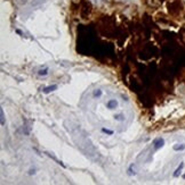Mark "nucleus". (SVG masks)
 <instances>
[{
  "instance_id": "9",
  "label": "nucleus",
  "mask_w": 185,
  "mask_h": 185,
  "mask_svg": "<svg viewBox=\"0 0 185 185\" xmlns=\"http://www.w3.org/2000/svg\"><path fill=\"white\" fill-rule=\"evenodd\" d=\"M93 96H94V98L101 97V96H102V90H95L94 93H93Z\"/></svg>"
},
{
  "instance_id": "7",
  "label": "nucleus",
  "mask_w": 185,
  "mask_h": 185,
  "mask_svg": "<svg viewBox=\"0 0 185 185\" xmlns=\"http://www.w3.org/2000/svg\"><path fill=\"white\" fill-rule=\"evenodd\" d=\"M0 115H1V125L4 126L6 122H5V112H4V109H2V108L0 109Z\"/></svg>"
},
{
  "instance_id": "4",
  "label": "nucleus",
  "mask_w": 185,
  "mask_h": 185,
  "mask_svg": "<svg viewBox=\"0 0 185 185\" xmlns=\"http://www.w3.org/2000/svg\"><path fill=\"white\" fill-rule=\"evenodd\" d=\"M183 167H184V162H180V166L176 168L175 173H174V177H178L180 175V173H182V169H183Z\"/></svg>"
},
{
  "instance_id": "3",
  "label": "nucleus",
  "mask_w": 185,
  "mask_h": 185,
  "mask_svg": "<svg viewBox=\"0 0 185 185\" xmlns=\"http://www.w3.org/2000/svg\"><path fill=\"white\" fill-rule=\"evenodd\" d=\"M57 89H58V85L54 84V85H49V86H46V88L43 90V92L46 93V94H48V93L53 92V91H55V90H57Z\"/></svg>"
},
{
  "instance_id": "1",
  "label": "nucleus",
  "mask_w": 185,
  "mask_h": 185,
  "mask_svg": "<svg viewBox=\"0 0 185 185\" xmlns=\"http://www.w3.org/2000/svg\"><path fill=\"white\" fill-rule=\"evenodd\" d=\"M163 145H165V140L162 139V138H158V139H156L153 141V149L156 151L159 150V149H161Z\"/></svg>"
},
{
  "instance_id": "2",
  "label": "nucleus",
  "mask_w": 185,
  "mask_h": 185,
  "mask_svg": "<svg viewBox=\"0 0 185 185\" xmlns=\"http://www.w3.org/2000/svg\"><path fill=\"white\" fill-rule=\"evenodd\" d=\"M106 107L109 108V109H115L117 107H118V101L115 100V99H111V100H109L108 101V103H106Z\"/></svg>"
},
{
  "instance_id": "6",
  "label": "nucleus",
  "mask_w": 185,
  "mask_h": 185,
  "mask_svg": "<svg viewBox=\"0 0 185 185\" xmlns=\"http://www.w3.org/2000/svg\"><path fill=\"white\" fill-rule=\"evenodd\" d=\"M185 149V144H175L174 145V150L175 151H182Z\"/></svg>"
},
{
  "instance_id": "8",
  "label": "nucleus",
  "mask_w": 185,
  "mask_h": 185,
  "mask_svg": "<svg viewBox=\"0 0 185 185\" xmlns=\"http://www.w3.org/2000/svg\"><path fill=\"white\" fill-rule=\"evenodd\" d=\"M114 119L118 120V122H122V120H125V117H123V115H121V114H119V115H114Z\"/></svg>"
},
{
  "instance_id": "5",
  "label": "nucleus",
  "mask_w": 185,
  "mask_h": 185,
  "mask_svg": "<svg viewBox=\"0 0 185 185\" xmlns=\"http://www.w3.org/2000/svg\"><path fill=\"white\" fill-rule=\"evenodd\" d=\"M45 153L47 154L48 157H50V158H52L53 160H55V161H56L57 164H58V165H61L62 167H65V165H64V164H63V162H62L61 160H58V159H57V158L55 157V156H53V154H50V153H49V152H45Z\"/></svg>"
},
{
  "instance_id": "11",
  "label": "nucleus",
  "mask_w": 185,
  "mask_h": 185,
  "mask_svg": "<svg viewBox=\"0 0 185 185\" xmlns=\"http://www.w3.org/2000/svg\"><path fill=\"white\" fill-rule=\"evenodd\" d=\"M102 132H103V133H106V134H109V135L113 134V131H112V130H108V128H102Z\"/></svg>"
},
{
  "instance_id": "12",
  "label": "nucleus",
  "mask_w": 185,
  "mask_h": 185,
  "mask_svg": "<svg viewBox=\"0 0 185 185\" xmlns=\"http://www.w3.org/2000/svg\"><path fill=\"white\" fill-rule=\"evenodd\" d=\"M183 178H185V174H184V175H183Z\"/></svg>"
},
{
  "instance_id": "10",
  "label": "nucleus",
  "mask_w": 185,
  "mask_h": 185,
  "mask_svg": "<svg viewBox=\"0 0 185 185\" xmlns=\"http://www.w3.org/2000/svg\"><path fill=\"white\" fill-rule=\"evenodd\" d=\"M39 75H47L48 74V68L46 67V68H43V70H40L38 72Z\"/></svg>"
}]
</instances>
